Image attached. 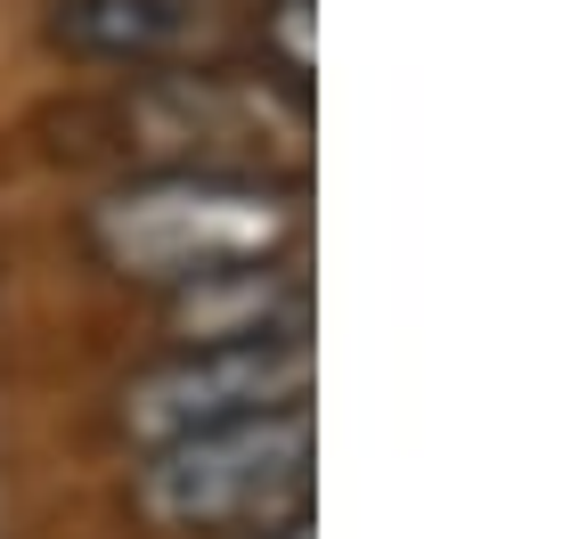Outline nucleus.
<instances>
[{
	"instance_id": "f257e3e1",
	"label": "nucleus",
	"mask_w": 563,
	"mask_h": 539,
	"mask_svg": "<svg viewBox=\"0 0 563 539\" xmlns=\"http://www.w3.org/2000/svg\"><path fill=\"white\" fill-rule=\"evenodd\" d=\"M302 180H238V172H131L90 205L82 238L114 278L172 286L205 270H238L269 254H302Z\"/></svg>"
},
{
	"instance_id": "f03ea898",
	"label": "nucleus",
	"mask_w": 563,
	"mask_h": 539,
	"mask_svg": "<svg viewBox=\"0 0 563 539\" xmlns=\"http://www.w3.org/2000/svg\"><path fill=\"white\" fill-rule=\"evenodd\" d=\"M123 140L147 172H238V180H302L310 164V99L286 74L229 66H164L123 99Z\"/></svg>"
},
{
	"instance_id": "7ed1b4c3",
	"label": "nucleus",
	"mask_w": 563,
	"mask_h": 539,
	"mask_svg": "<svg viewBox=\"0 0 563 539\" xmlns=\"http://www.w3.org/2000/svg\"><path fill=\"white\" fill-rule=\"evenodd\" d=\"M310 466H319V433L302 409H269L245 426H212L164 450H140V515L172 539H221V531H278L310 515Z\"/></svg>"
},
{
	"instance_id": "20e7f679",
	"label": "nucleus",
	"mask_w": 563,
	"mask_h": 539,
	"mask_svg": "<svg viewBox=\"0 0 563 539\" xmlns=\"http://www.w3.org/2000/svg\"><path fill=\"white\" fill-rule=\"evenodd\" d=\"M302 400H310V336L180 343L114 393V426H123L131 450H164V441L245 426V417H269V409H302Z\"/></svg>"
},
{
	"instance_id": "39448f33",
	"label": "nucleus",
	"mask_w": 563,
	"mask_h": 539,
	"mask_svg": "<svg viewBox=\"0 0 563 539\" xmlns=\"http://www.w3.org/2000/svg\"><path fill=\"white\" fill-rule=\"evenodd\" d=\"M164 336L180 343H262V336H310V278L302 254H269L238 270H205V278L164 295Z\"/></svg>"
},
{
	"instance_id": "423d86ee",
	"label": "nucleus",
	"mask_w": 563,
	"mask_h": 539,
	"mask_svg": "<svg viewBox=\"0 0 563 539\" xmlns=\"http://www.w3.org/2000/svg\"><path fill=\"white\" fill-rule=\"evenodd\" d=\"M49 42L82 66L164 74L188 66V50H197V9L188 0H57Z\"/></svg>"
},
{
	"instance_id": "0eeeda50",
	"label": "nucleus",
	"mask_w": 563,
	"mask_h": 539,
	"mask_svg": "<svg viewBox=\"0 0 563 539\" xmlns=\"http://www.w3.org/2000/svg\"><path fill=\"white\" fill-rule=\"evenodd\" d=\"M262 25H269V42H278V66H269V74L310 82V0H269Z\"/></svg>"
},
{
	"instance_id": "6e6552de",
	"label": "nucleus",
	"mask_w": 563,
	"mask_h": 539,
	"mask_svg": "<svg viewBox=\"0 0 563 539\" xmlns=\"http://www.w3.org/2000/svg\"><path fill=\"white\" fill-rule=\"evenodd\" d=\"M254 539H310V515H295V524H278V531H254Z\"/></svg>"
}]
</instances>
